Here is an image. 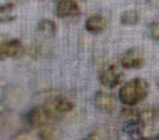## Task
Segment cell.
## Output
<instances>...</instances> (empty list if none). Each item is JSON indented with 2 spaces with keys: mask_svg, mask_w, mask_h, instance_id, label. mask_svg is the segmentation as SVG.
Listing matches in <instances>:
<instances>
[{
  "mask_svg": "<svg viewBox=\"0 0 159 140\" xmlns=\"http://www.w3.org/2000/svg\"><path fill=\"white\" fill-rule=\"evenodd\" d=\"M37 30L40 34L49 37V36L55 35L56 31H57V25L52 20L44 19V20L39 21V23L37 24Z\"/></svg>",
  "mask_w": 159,
  "mask_h": 140,
  "instance_id": "cell-11",
  "label": "cell"
},
{
  "mask_svg": "<svg viewBox=\"0 0 159 140\" xmlns=\"http://www.w3.org/2000/svg\"><path fill=\"white\" fill-rule=\"evenodd\" d=\"M158 85H159V80H158Z\"/></svg>",
  "mask_w": 159,
  "mask_h": 140,
  "instance_id": "cell-19",
  "label": "cell"
},
{
  "mask_svg": "<svg viewBox=\"0 0 159 140\" xmlns=\"http://www.w3.org/2000/svg\"><path fill=\"white\" fill-rule=\"evenodd\" d=\"M11 1H19V0H11Z\"/></svg>",
  "mask_w": 159,
  "mask_h": 140,
  "instance_id": "cell-18",
  "label": "cell"
},
{
  "mask_svg": "<svg viewBox=\"0 0 159 140\" xmlns=\"http://www.w3.org/2000/svg\"><path fill=\"white\" fill-rule=\"evenodd\" d=\"M48 109L52 114L53 117L61 114H66L73 109V103L66 99H57L50 105H48Z\"/></svg>",
  "mask_w": 159,
  "mask_h": 140,
  "instance_id": "cell-9",
  "label": "cell"
},
{
  "mask_svg": "<svg viewBox=\"0 0 159 140\" xmlns=\"http://www.w3.org/2000/svg\"><path fill=\"white\" fill-rule=\"evenodd\" d=\"M95 105L104 113H111L116 107L115 96L108 92L98 91L95 94Z\"/></svg>",
  "mask_w": 159,
  "mask_h": 140,
  "instance_id": "cell-6",
  "label": "cell"
},
{
  "mask_svg": "<svg viewBox=\"0 0 159 140\" xmlns=\"http://www.w3.org/2000/svg\"><path fill=\"white\" fill-rule=\"evenodd\" d=\"M139 20V13H137V11H135L133 9L124 11L121 14V18H120V22L123 25H135L137 24Z\"/></svg>",
  "mask_w": 159,
  "mask_h": 140,
  "instance_id": "cell-14",
  "label": "cell"
},
{
  "mask_svg": "<svg viewBox=\"0 0 159 140\" xmlns=\"http://www.w3.org/2000/svg\"><path fill=\"white\" fill-rule=\"evenodd\" d=\"M80 11L76 0H59L56 6V13L59 18H70Z\"/></svg>",
  "mask_w": 159,
  "mask_h": 140,
  "instance_id": "cell-5",
  "label": "cell"
},
{
  "mask_svg": "<svg viewBox=\"0 0 159 140\" xmlns=\"http://www.w3.org/2000/svg\"><path fill=\"white\" fill-rule=\"evenodd\" d=\"M121 65L126 69H139L144 65V57L141 51L137 48H131L124 53L121 58Z\"/></svg>",
  "mask_w": 159,
  "mask_h": 140,
  "instance_id": "cell-3",
  "label": "cell"
},
{
  "mask_svg": "<svg viewBox=\"0 0 159 140\" xmlns=\"http://www.w3.org/2000/svg\"><path fill=\"white\" fill-rule=\"evenodd\" d=\"M14 6L13 3L8 2L1 6L0 8V21L2 23L11 22L16 19V14H14Z\"/></svg>",
  "mask_w": 159,
  "mask_h": 140,
  "instance_id": "cell-12",
  "label": "cell"
},
{
  "mask_svg": "<svg viewBox=\"0 0 159 140\" xmlns=\"http://www.w3.org/2000/svg\"><path fill=\"white\" fill-rule=\"evenodd\" d=\"M148 88V83L144 79L135 78L122 85L119 91V99L124 105L133 106L146 98Z\"/></svg>",
  "mask_w": 159,
  "mask_h": 140,
  "instance_id": "cell-1",
  "label": "cell"
},
{
  "mask_svg": "<svg viewBox=\"0 0 159 140\" xmlns=\"http://www.w3.org/2000/svg\"><path fill=\"white\" fill-rule=\"evenodd\" d=\"M148 2L152 6H154V7L159 8V0H148Z\"/></svg>",
  "mask_w": 159,
  "mask_h": 140,
  "instance_id": "cell-17",
  "label": "cell"
},
{
  "mask_svg": "<svg viewBox=\"0 0 159 140\" xmlns=\"http://www.w3.org/2000/svg\"><path fill=\"white\" fill-rule=\"evenodd\" d=\"M150 35L155 41H159V22H155L150 27Z\"/></svg>",
  "mask_w": 159,
  "mask_h": 140,
  "instance_id": "cell-15",
  "label": "cell"
},
{
  "mask_svg": "<svg viewBox=\"0 0 159 140\" xmlns=\"http://www.w3.org/2000/svg\"><path fill=\"white\" fill-rule=\"evenodd\" d=\"M143 127H144V125L139 122V118H135V119L126 120L123 126V131L126 135L130 136V137L136 138V137H139Z\"/></svg>",
  "mask_w": 159,
  "mask_h": 140,
  "instance_id": "cell-10",
  "label": "cell"
},
{
  "mask_svg": "<svg viewBox=\"0 0 159 140\" xmlns=\"http://www.w3.org/2000/svg\"><path fill=\"white\" fill-rule=\"evenodd\" d=\"M23 45L18 40H8L1 44V57H20L23 54Z\"/></svg>",
  "mask_w": 159,
  "mask_h": 140,
  "instance_id": "cell-7",
  "label": "cell"
},
{
  "mask_svg": "<svg viewBox=\"0 0 159 140\" xmlns=\"http://www.w3.org/2000/svg\"><path fill=\"white\" fill-rule=\"evenodd\" d=\"M39 137L43 139H51V138H53V133L49 129H45V130L40 131Z\"/></svg>",
  "mask_w": 159,
  "mask_h": 140,
  "instance_id": "cell-16",
  "label": "cell"
},
{
  "mask_svg": "<svg viewBox=\"0 0 159 140\" xmlns=\"http://www.w3.org/2000/svg\"><path fill=\"white\" fill-rule=\"evenodd\" d=\"M52 114L47 106H37L26 114V120L33 127H42L52 118Z\"/></svg>",
  "mask_w": 159,
  "mask_h": 140,
  "instance_id": "cell-2",
  "label": "cell"
},
{
  "mask_svg": "<svg viewBox=\"0 0 159 140\" xmlns=\"http://www.w3.org/2000/svg\"><path fill=\"white\" fill-rule=\"evenodd\" d=\"M120 79H121V76L113 66H108L104 68L99 75L100 83L109 89L117 87L120 82Z\"/></svg>",
  "mask_w": 159,
  "mask_h": 140,
  "instance_id": "cell-4",
  "label": "cell"
},
{
  "mask_svg": "<svg viewBox=\"0 0 159 140\" xmlns=\"http://www.w3.org/2000/svg\"><path fill=\"white\" fill-rule=\"evenodd\" d=\"M107 21L105 17L100 16V14H93L86 20L85 23V27L89 32L93 34H98L102 32L106 29Z\"/></svg>",
  "mask_w": 159,
  "mask_h": 140,
  "instance_id": "cell-8",
  "label": "cell"
},
{
  "mask_svg": "<svg viewBox=\"0 0 159 140\" xmlns=\"http://www.w3.org/2000/svg\"><path fill=\"white\" fill-rule=\"evenodd\" d=\"M157 115H158V111L155 107H148V109H143L141 113H139L137 117H139V122L145 126V125L152 124L157 118Z\"/></svg>",
  "mask_w": 159,
  "mask_h": 140,
  "instance_id": "cell-13",
  "label": "cell"
}]
</instances>
